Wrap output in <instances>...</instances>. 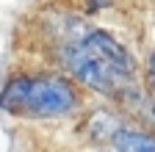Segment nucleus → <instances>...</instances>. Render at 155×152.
<instances>
[{
  "label": "nucleus",
  "mask_w": 155,
  "mask_h": 152,
  "mask_svg": "<svg viewBox=\"0 0 155 152\" xmlns=\"http://www.w3.org/2000/svg\"><path fill=\"white\" fill-rule=\"evenodd\" d=\"M61 58L64 69H69V75L81 86L108 97H119L122 91H127L136 75V58L127 53V47L100 28H91L81 39L67 42Z\"/></svg>",
  "instance_id": "nucleus-1"
},
{
  "label": "nucleus",
  "mask_w": 155,
  "mask_h": 152,
  "mask_svg": "<svg viewBox=\"0 0 155 152\" xmlns=\"http://www.w3.org/2000/svg\"><path fill=\"white\" fill-rule=\"evenodd\" d=\"M0 108L25 119H61L81 108V91L64 75H14L0 89Z\"/></svg>",
  "instance_id": "nucleus-2"
},
{
  "label": "nucleus",
  "mask_w": 155,
  "mask_h": 152,
  "mask_svg": "<svg viewBox=\"0 0 155 152\" xmlns=\"http://www.w3.org/2000/svg\"><path fill=\"white\" fill-rule=\"evenodd\" d=\"M116 152H155V133L139 127H119L111 138Z\"/></svg>",
  "instance_id": "nucleus-3"
},
{
  "label": "nucleus",
  "mask_w": 155,
  "mask_h": 152,
  "mask_svg": "<svg viewBox=\"0 0 155 152\" xmlns=\"http://www.w3.org/2000/svg\"><path fill=\"white\" fill-rule=\"evenodd\" d=\"M147 72H150V86H152V91H155V53L150 55V66H147Z\"/></svg>",
  "instance_id": "nucleus-4"
}]
</instances>
